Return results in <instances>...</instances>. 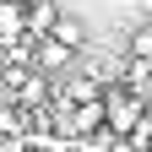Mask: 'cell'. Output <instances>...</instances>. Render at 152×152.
Returning <instances> with one entry per match:
<instances>
[{"mask_svg": "<svg viewBox=\"0 0 152 152\" xmlns=\"http://www.w3.org/2000/svg\"><path fill=\"white\" fill-rule=\"evenodd\" d=\"M98 109H103V136H114V141H125V130L147 114V103H141V98H130L120 82H109V87H103Z\"/></svg>", "mask_w": 152, "mask_h": 152, "instance_id": "6da1fadb", "label": "cell"}, {"mask_svg": "<svg viewBox=\"0 0 152 152\" xmlns=\"http://www.w3.org/2000/svg\"><path fill=\"white\" fill-rule=\"evenodd\" d=\"M71 60H76V54L71 49H60V44H54V38H33V71H44V76H71Z\"/></svg>", "mask_w": 152, "mask_h": 152, "instance_id": "7a4b0ae2", "label": "cell"}, {"mask_svg": "<svg viewBox=\"0 0 152 152\" xmlns=\"http://www.w3.org/2000/svg\"><path fill=\"white\" fill-rule=\"evenodd\" d=\"M44 38H54V44L71 49V54H82V49H87V22H82V16H71V11H60V16H54V27H49Z\"/></svg>", "mask_w": 152, "mask_h": 152, "instance_id": "3957f363", "label": "cell"}, {"mask_svg": "<svg viewBox=\"0 0 152 152\" xmlns=\"http://www.w3.org/2000/svg\"><path fill=\"white\" fill-rule=\"evenodd\" d=\"M54 16H60L54 0H22V33H27V38H44V33L54 27Z\"/></svg>", "mask_w": 152, "mask_h": 152, "instance_id": "277c9868", "label": "cell"}, {"mask_svg": "<svg viewBox=\"0 0 152 152\" xmlns=\"http://www.w3.org/2000/svg\"><path fill=\"white\" fill-rule=\"evenodd\" d=\"M11 38H27L22 33V0H0V44Z\"/></svg>", "mask_w": 152, "mask_h": 152, "instance_id": "5b68a950", "label": "cell"}, {"mask_svg": "<svg viewBox=\"0 0 152 152\" xmlns=\"http://www.w3.org/2000/svg\"><path fill=\"white\" fill-rule=\"evenodd\" d=\"M125 60H152V27H147V22L130 27V49H125Z\"/></svg>", "mask_w": 152, "mask_h": 152, "instance_id": "8992f818", "label": "cell"}]
</instances>
